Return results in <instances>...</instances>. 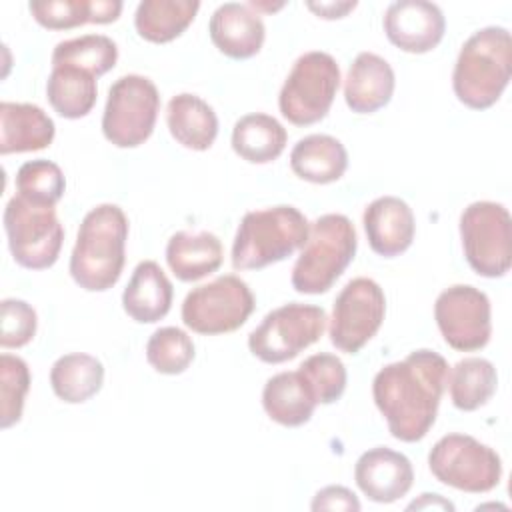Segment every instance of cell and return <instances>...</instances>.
I'll return each instance as SVG.
<instances>
[{
    "mask_svg": "<svg viewBox=\"0 0 512 512\" xmlns=\"http://www.w3.org/2000/svg\"><path fill=\"white\" fill-rule=\"evenodd\" d=\"M446 382L448 362L428 348L378 370L372 380L374 404L396 440L420 442L430 432Z\"/></svg>",
    "mask_w": 512,
    "mask_h": 512,
    "instance_id": "6da1fadb",
    "label": "cell"
},
{
    "mask_svg": "<svg viewBox=\"0 0 512 512\" xmlns=\"http://www.w3.org/2000/svg\"><path fill=\"white\" fill-rule=\"evenodd\" d=\"M128 218L116 204H98L80 222L70 276L88 292L110 290L126 262Z\"/></svg>",
    "mask_w": 512,
    "mask_h": 512,
    "instance_id": "7a4b0ae2",
    "label": "cell"
},
{
    "mask_svg": "<svg viewBox=\"0 0 512 512\" xmlns=\"http://www.w3.org/2000/svg\"><path fill=\"white\" fill-rule=\"evenodd\" d=\"M512 38L502 26L476 30L460 48L452 72L456 98L472 108L486 110L498 102L510 82Z\"/></svg>",
    "mask_w": 512,
    "mask_h": 512,
    "instance_id": "3957f363",
    "label": "cell"
},
{
    "mask_svg": "<svg viewBox=\"0 0 512 512\" xmlns=\"http://www.w3.org/2000/svg\"><path fill=\"white\" fill-rule=\"evenodd\" d=\"M310 222L294 206L246 212L232 244L234 270H260L282 262L308 240Z\"/></svg>",
    "mask_w": 512,
    "mask_h": 512,
    "instance_id": "277c9868",
    "label": "cell"
},
{
    "mask_svg": "<svg viewBox=\"0 0 512 512\" xmlns=\"http://www.w3.org/2000/svg\"><path fill=\"white\" fill-rule=\"evenodd\" d=\"M358 248L356 228L344 214H322L310 224L308 240L292 268V288L300 294H322L342 276Z\"/></svg>",
    "mask_w": 512,
    "mask_h": 512,
    "instance_id": "5b68a950",
    "label": "cell"
},
{
    "mask_svg": "<svg viewBox=\"0 0 512 512\" xmlns=\"http://www.w3.org/2000/svg\"><path fill=\"white\" fill-rule=\"evenodd\" d=\"M340 86V66L328 54L312 50L302 54L286 76L278 108L294 126H310L326 118Z\"/></svg>",
    "mask_w": 512,
    "mask_h": 512,
    "instance_id": "8992f818",
    "label": "cell"
},
{
    "mask_svg": "<svg viewBox=\"0 0 512 512\" xmlns=\"http://www.w3.org/2000/svg\"><path fill=\"white\" fill-rule=\"evenodd\" d=\"M8 248L18 266L46 270L54 266L64 242V228L54 206L32 204L14 194L4 208Z\"/></svg>",
    "mask_w": 512,
    "mask_h": 512,
    "instance_id": "52a82bcc",
    "label": "cell"
},
{
    "mask_svg": "<svg viewBox=\"0 0 512 512\" xmlns=\"http://www.w3.org/2000/svg\"><path fill=\"white\" fill-rule=\"evenodd\" d=\"M328 316L322 306L290 302L274 308L250 332V352L266 364H282L320 340Z\"/></svg>",
    "mask_w": 512,
    "mask_h": 512,
    "instance_id": "ba28073f",
    "label": "cell"
},
{
    "mask_svg": "<svg viewBox=\"0 0 512 512\" xmlns=\"http://www.w3.org/2000/svg\"><path fill=\"white\" fill-rule=\"evenodd\" d=\"M160 110V94L156 84L140 74L120 76L108 90L102 132L116 148H136L144 144L152 132Z\"/></svg>",
    "mask_w": 512,
    "mask_h": 512,
    "instance_id": "9c48e42d",
    "label": "cell"
},
{
    "mask_svg": "<svg viewBox=\"0 0 512 512\" xmlns=\"http://www.w3.org/2000/svg\"><path fill=\"white\" fill-rule=\"evenodd\" d=\"M460 238L466 262L484 278H500L512 264V220L490 200L468 204L460 214Z\"/></svg>",
    "mask_w": 512,
    "mask_h": 512,
    "instance_id": "30bf717a",
    "label": "cell"
},
{
    "mask_svg": "<svg viewBox=\"0 0 512 512\" xmlns=\"http://www.w3.org/2000/svg\"><path fill=\"white\" fill-rule=\"evenodd\" d=\"M428 466L438 482L470 494L490 492L502 478L496 450L468 434L442 436L428 454Z\"/></svg>",
    "mask_w": 512,
    "mask_h": 512,
    "instance_id": "8fae6325",
    "label": "cell"
},
{
    "mask_svg": "<svg viewBox=\"0 0 512 512\" xmlns=\"http://www.w3.org/2000/svg\"><path fill=\"white\" fill-rule=\"evenodd\" d=\"M254 306L256 300L248 284L234 274H224L186 294L182 322L196 334H228L246 324Z\"/></svg>",
    "mask_w": 512,
    "mask_h": 512,
    "instance_id": "7c38bea8",
    "label": "cell"
},
{
    "mask_svg": "<svg viewBox=\"0 0 512 512\" xmlns=\"http://www.w3.org/2000/svg\"><path fill=\"white\" fill-rule=\"evenodd\" d=\"M386 314V296L372 278H352L336 296L330 316V342L336 350L358 354L380 330Z\"/></svg>",
    "mask_w": 512,
    "mask_h": 512,
    "instance_id": "4fadbf2b",
    "label": "cell"
},
{
    "mask_svg": "<svg viewBox=\"0 0 512 512\" xmlns=\"http://www.w3.org/2000/svg\"><path fill=\"white\" fill-rule=\"evenodd\" d=\"M434 318L444 342L458 352H476L492 336L490 300L470 284L442 290L434 304Z\"/></svg>",
    "mask_w": 512,
    "mask_h": 512,
    "instance_id": "5bb4252c",
    "label": "cell"
},
{
    "mask_svg": "<svg viewBox=\"0 0 512 512\" xmlns=\"http://www.w3.org/2000/svg\"><path fill=\"white\" fill-rule=\"evenodd\" d=\"M384 32L388 40L410 54L430 52L440 44L446 18L438 4L426 0H398L384 12Z\"/></svg>",
    "mask_w": 512,
    "mask_h": 512,
    "instance_id": "9a60e30c",
    "label": "cell"
},
{
    "mask_svg": "<svg viewBox=\"0 0 512 512\" xmlns=\"http://www.w3.org/2000/svg\"><path fill=\"white\" fill-rule=\"evenodd\" d=\"M356 486L368 500L392 504L408 494L414 482V470L408 456L386 446L366 450L354 466Z\"/></svg>",
    "mask_w": 512,
    "mask_h": 512,
    "instance_id": "2e32d148",
    "label": "cell"
},
{
    "mask_svg": "<svg viewBox=\"0 0 512 512\" xmlns=\"http://www.w3.org/2000/svg\"><path fill=\"white\" fill-rule=\"evenodd\" d=\"M362 224L370 248L384 258H394L406 252L416 232L412 208L398 196H380L372 200L364 208Z\"/></svg>",
    "mask_w": 512,
    "mask_h": 512,
    "instance_id": "e0dca14e",
    "label": "cell"
},
{
    "mask_svg": "<svg viewBox=\"0 0 512 512\" xmlns=\"http://www.w3.org/2000/svg\"><path fill=\"white\" fill-rule=\"evenodd\" d=\"M212 44L228 58L246 60L260 52L266 36L264 22L248 4H220L208 24Z\"/></svg>",
    "mask_w": 512,
    "mask_h": 512,
    "instance_id": "ac0fdd59",
    "label": "cell"
},
{
    "mask_svg": "<svg viewBox=\"0 0 512 512\" xmlns=\"http://www.w3.org/2000/svg\"><path fill=\"white\" fill-rule=\"evenodd\" d=\"M394 86L392 66L374 52H360L344 80L346 106L356 114H374L390 102Z\"/></svg>",
    "mask_w": 512,
    "mask_h": 512,
    "instance_id": "d6986e66",
    "label": "cell"
},
{
    "mask_svg": "<svg viewBox=\"0 0 512 512\" xmlns=\"http://www.w3.org/2000/svg\"><path fill=\"white\" fill-rule=\"evenodd\" d=\"M54 120L36 104L0 102V154L34 152L54 140Z\"/></svg>",
    "mask_w": 512,
    "mask_h": 512,
    "instance_id": "ffe728a7",
    "label": "cell"
},
{
    "mask_svg": "<svg viewBox=\"0 0 512 512\" xmlns=\"http://www.w3.org/2000/svg\"><path fill=\"white\" fill-rule=\"evenodd\" d=\"M172 296L174 288L164 270L154 260H142L122 292V306L134 322L154 324L170 312Z\"/></svg>",
    "mask_w": 512,
    "mask_h": 512,
    "instance_id": "44dd1931",
    "label": "cell"
},
{
    "mask_svg": "<svg viewBox=\"0 0 512 512\" xmlns=\"http://www.w3.org/2000/svg\"><path fill=\"white\" fill-rule=\"evenodd\" d=\"M316 404V396L300 370L274 374L266 380L262 390V406L268 418L288 428L306 424Z\"/></svg>",
    "mask_w": 512,
    "mask_h": 512,
    "instance_id": "7402d4cb",
    "label": "cell"
},
{
    "mask_svg": "<svg viewBox=\"0 0 512 512\" xmlns=\"http://www.w3.org/2000/svg\"><path fill=\"white\" fill-rule=\"evenodd\" d=\"M222 256V242L208 230H180L172 234L166 244V262L172 274L182 282H196L216 272L222 264Z\"/></svg>",
    "mask_w": 512,
    "mask_h": 512,
    "instance_id": "603a6c76",
    "label": "cell"
},
{
    "mask_svg": "<svg viewBox=\"0 0 512 512\" xmlns=\"http://www.w3.org/2000/svg\"><path fill=\"white\" fill-rule=\"evenodd\" d=\"M292 172L312 184H332L348 168L344 144L330 134H310L300 138L290 152Z\"/></svg>",
    "mask_w": 512,
    "mask_h": 512,
    "instance_id": "cb8c5ba5",
    "label": "cell"
},
{
    "mask_svg": "<svg viewBox=\"0 0 512 512\" xmlns=\"http://www.w3.org/2000/svg\"><path fill=\"white\" fill-rule=\"evenodd\" d=\"M166 124L172 138L190 150H208L218 136L214 108L196 94L182 92L166 106Z\"/></svg>",
    "mask_w": 512,
    "mask_h": 512,
    "instance_id": "d4e9b609",
    "label": "cell"
},
{
    "mask_svg": "<svg viewBox=\"0 0 512 512\" xmlns=\"http://www.w3.org/2000/svg\"><path fill=\"white\" fill-rule=\"evenodd\" d=\"M288 142L286 128L270 114L252 112L236 120L232 128L234 152L250 164H268L276 160Z\"/></svg>",
    "mask_w": 512,
    "mask_h": 512,
    "instance_id": "484cf974",
    "label": "cell"
},
{
    "mask_svg": "<svg viewBox=\"0 0 512 512\" xmlns=\"http://www.w3.org/2000/svg\"><path fill=\"white\" fill-rule=\"evenodd\" d=\"M34 20L48 30H70L82 24H110L122 12L120 0H42L30 2Z\"/></svg>",
    "mask_w": 512,
    "mask_h": 512,
    "instance_id": "4316f807",
    "label": "cell"
},
{
    "mask_svg": "<svg viewBox=\"0 0 512 512\" xmlns=\"http://www.w3.org/2000/svg\"><path fill=\"white\" fill-rule=\"evenodd\" d=\"M104 384V366L96 356L72 352L60 356L50 368V386L66 404H82L96 396Z\"/></svg>",
    "mask_w": 512,
    "mask_h": 512,
    "instance_id": "83f0119b",
    "label": "cell"
},
{
    "mask_svg": "<svg viewBox=\"0 0 512 512\" xmlns=\"http://www.w3.org/2000/svg\"><path fill=\"white\" fill-rule=\"evenodd\" d=\"M46 98L62 118H84L92 112L98 98L96 76L76 66H52L46 82Z\"/></svg>",
    "mask_w": 512,
    "mask_h": 512,
    "instance_id": "f1b7e54d",
    "label": "cell"
},
{
    "mask_svg": "<svg viewBox=\"0 0 512 512\" xmlns=\"http://www.w3.org/2000/svg\"><path fill=\"white\" fill-rule=\"evenodd\" d=\"M200 10L196 0H142L134 14V26L140 38L164 44L178 38Z\"/></svg>",
    "mask_w": 512,
    "mask_h": 512,
    "instance_id": "f546056e",
    "label": "cell"
},
{
    "mask_svg": "<svg viewBox=\"0 0 512 512\" xmlns=\"http://www.w3.org/2000/svg\"><path fill=\"white\" fill-rule=\"evenodd\" d=\"M450 400L458 410L472 412L484 406L496 392L498 374L490 360L470 356L448 370Z\"/></svg>",
    "mask_w": 512,
    "mask_h": 512,
    "instance_id": "4dcf8cb0",
    "label": "cell"
},
{
    "mask_svg": "<svg viewBox=\"0 0 512 512\" xmlns=\"http://www.w3.org/2000/svg\"><path fill=\"white\" fill-rule=\"evenodd\" d=\"M118 46L104 34H84L62 40L52 52V66H76L100 78L116 66Z\"/></svg>",
    "mask_w": 512,
    "mask_h": 512,
    "instance_id": "1f68e13d",
    "label": "cell"
},
{
    "mask_svg": "<svg viewBox=\"0 0 512 512\" xmlns=\"http://www.w3.org/2000/svg\"><path fill=\"white\" fill-rule=\"evenodd\" d=\"M64 190V172L52 160H28L16 172V192L20 198L32 204L56 206L64 196Z\"/></svg>",
    "mask_w": 512,
    "mask_h": 512,
    "instance_id": "d6a6232c",
    "label": "cell"
},
{
    "mask_svg": "<svg viewBox=\"0 0 512 512\" xmlns=\"http://www.w3.org/2000/svg\"><path fill=\"white\" fill-rule=\"evenodd\" d=\"M194 354L192 338L176 326L158 328L146 342V360L160 374H182L192 364Z\"/></svg>",
    "mask_w": 512,
    "mask_h": 512,
    "instance_id": "836d02e7",
    "label": "cell"
},
{
    "mask_svg": "<svg viewBox=\"0 0 512 512\" xmlns=\"http://www.w3.org/2000/svg\"><path fill=\"white\" fill-rule=\"evenodd\" d=\"M30 390V368L14 354L4 352L0 356V426L6 430L20 422L24 410V398Z\"/></svg>",
    "mask_w": 512,
    "mask_h": 512,
    "instance_id": "e575fe53",
    "label": "cell"
},
{
    "mask_svg": "<svg viewBox=\"0 0 512 512\" xmlns=\"http://www.w3.org/2000/svg\"><path fill=\"white\" fill-rule=\"evenodd\" d=\"M298 370L308 380L318 404H332L340 400L346 390V366L336 354H312L298 366Z\"/></svg>",
    "mask_w": 512,
    "mask_h": 512,
    "instance_id": "d590c367",
    "label": "cell"
},
{
    "mask_svg": "<svg viewBox=\"0 0 512 512\" xmlns=\"http://www.w3.org/2000/svg\"><path fill=\"white\" fill-rule=\"evenodd\" d=\"M38 326L36 310L18 298H4L0 302V346L22 348L26 346Z\"/></svg>",
    "mask_w": 512,
    "mask_h": 512,
    "instance_id": "8d00e7d4",
    "label": "cell"
},
{
    "mask_svg": "<svg viewBox=\"0 0 512 512\" xmlns=\"http://www.w3.org/2000/svg\"><path fill=\"white\" fill-rule=\"evenodd\" d=\"M310 508L314 512H318V510H352V512H358L362 506H360V500L356 498V494L350 488L332 484V486L320 488L314 494Z\"/></svg>",
    "mask_w": 512,
    "mask_h": 512,
    "instance_id": "74e56055",
    "label": "cell"
},
{
    "mask_svg": "<svg viewBox=\"0 0 512 512\" xmlns=\"http://www.w3.org/2000/svg\"><path fill=\"white\" fill-rule=\"evenodd\" d=\"M308 10H312L318 18L324 20H336V18H344L348 12H352L358 2H306Z\"/></svg>",
    "mask_w": 512,
    "mask_h": 512,
    "instance_id": "f35d334b",
    "label": "cell"
},
{
    "mask_svg": "<svg viewBox=\"0 0 512 512\" xmlns=\"http://www.w3.org/2000/svg\"><path fill=\"white\" fill-rule=\"evenodd\" d=\"M454 510V504L446 498H442L440 494H430L424 492L420 494L418 500H414L412 504H408V510Z\"/></svg>",
    "mask_w": 512,
    "mask_h": 512,
    "instance_id": "ab89813d",
    "label": "cell"
}]
</instances>
